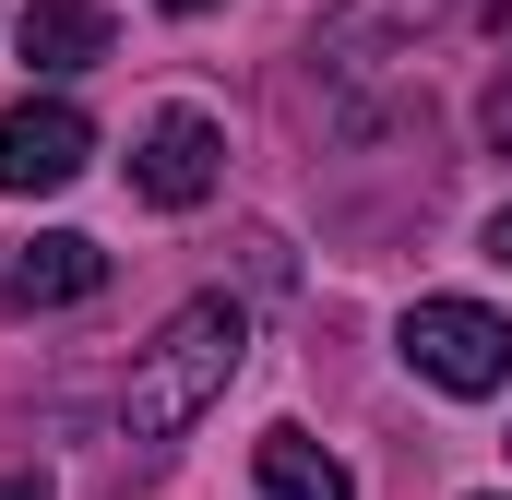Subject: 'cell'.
<instances>
[{
	"instance_id": "cell-2",
	"label": "cell",
	"mask_w": 512,
	"mask_h": 500,
	"mask_svg": "<svg viewBox=\"0 0 512 500\" xmlns=\"http://www.w3.org/2000/svg\"><path fill=\"white\" fill-rule=\"evenodd\" d=\"M393 346H405V370L441 381V393H501L512 381V322L489 298H417L393 322Z\"/></svg>"
},
{
	"instance_id": "cell-9",
	"label": "cell",
	"mask_w": 512,
	"mask_h": 500,
	"mask_svg": "<svg viewBox=\"0 0 512 500\" xmlns=\"http://www.w3.org/2000/svg\"><path fill=\"white\" fill-rule=\"evenodd\" d=\"M477 131H489V143H501V155H512V60H501V72H489V96H477Z\"/></svg>"
},
{
	"instance_id": "cell-12",
	"label": "cell",
	"mask_w": 512,
	"mask_h": 500,
	"mask_svg": "<svg viewBox=\"0 0 512 500\" xmlns=\"http://www.w3.org/2000/svg\"><path fill=\"white\" fill-rule=\"evenodd\" d=\"M155 12H215V0H155Z\"/></svg>"
},
{
	"instance_id": "cell-6",
	"label": "cell",
	"mask_w": 512,
	"mask_h": 500,
	"mask_svg": "<svg viewBox=\"0 0 512 500\" xmlns=\"http://www.w3.org/2000/svg\"><path fill=\"white\" fill-rule=\"evenodd\" d=\"M24 60L48 72V84H72V72H96L108 48H120V24H108V0H24Z\"/></svg>"
},
{
	"instance_id": "cell-3",
	"label": "cell",
	"mask_w": 512,
	"mask_h": 500,
	"mask_svg": "<svg viewBox=\"0 0 512 500\" xmlns=\"http://www.w3.org/2000/svg\"><path fill=\"white\" fill-rule=\"evenodd\" d=\"M215 179H227V131L203 120V108H155V120H143V143H131V191H143L155 215L215 203Z\"/></svg>"
},
{
	"instance_id": "cell-5",
	"label": "cell",
	"mask_w": 512,
	"mask_h": 500,
	"mask_svg": "<svg viewBox=\"0 0 512 500\" xmlns=\"http://www.w3.org/2000/svg\"><path fill=\"white\" fill-rule=\"evenodd\" d=\"M96 286H108V250L72 239V227H48V239H24L12 262H0V298H12L24 322H36V310H84Z\"/></svg>"
},
{
	"instance_id": "cell-1",
	"label": "cell",
	"mask_w": 512,
	"mask_h": 500,
	"mask_svg": "<svg viewBox=\"0 0 512 500\" xmlns=\"http://www.w3.org/2000/svg\"><path fill=\"white\" fill-rule=\"evenodd\" d=\"M239 358H251V310H239V298H191V310H167V334L131 358L120 429H131V441H179L191 417H215V405H227Z\"/></svg>"
},
{
	"instance_id": "cell-4",
	"label": "cell",
	"mask_w": 512,
	"mask_h": 500,
	"mask_svg": "<svg viewBox=\"0 0 512 500\" xmlns=\"http://www.w3.org/2000/svg\"><path fill=\"white\" fill-rule=\"evenodd\" d=\"M84 167H96V120H84L72 96H24V108L0 120V191L36 203V191H72Z\"/></svg>"
},
{
	"instance_id": "cell-11",
	"label": "cell",
	"mask_w": 512,
	"mask_h": 500,
	"mask_svg": "<svg viewBox=\"0 0 512 500\" xmlns=\"http://www.w3.org/2000/svg\"><path fill=\"white\" fill-rule=\"evenodd\" d=\"M489 262H501V274H512V203H501V215H489Z\"/></svg>"
},
{
	"instance_id": "cell-8",
	"label": "cell",
	"mask_w": 512,
	"mask_h": 500,
	"mask_svg": "<svg viewBox=\"0 0 512 500\" xmlns=\"http://www.w3.org/2000/svg\"><path fill=\"white\" fill-rule=\"evenodd\" d=\"M251 477H262V500H358V477H346V465H334L310 429H262Z\"/></svg>"
},
{
	"instance_id": "cell-13",
	"label": "cell",
	"mask_w": 512,
	"mask_h": 500,
	"mask_svg": "<svg viewBox=\"0 0 512 500\" xmlns=\"http://www.w3.org/2000/svg\"><path fill=\"white\" fill-rule=\"evenodd\" d=\"M501 36H512V0H501Z\"/></svg>"
},
{
	"instance_id": "cell-10",
	"label": "cell",
	"mask_w": 512,
	"mask_h": 500,
	"mask_svg": "<svg viewBox=\"0 0 512 500\" xmlns=\"http://www.w3.org/2000/svg\"><path fill=\"white\" fill-rule=\"evenodd\" d=\"M0 500H48V477H36V465H12V477H0Z\"/></svg>"
},
{
	"instance_id": "cell-7",
	"label": "cell",
	"mask_w": 512,
	"mask_h": 500,
	"mask_svg": "<svg viewBox=\"0 0 512 500\" xmlns=\"http://www.w3.org/2000/svg\"><path fill=\"white\" fill-rule=\"evenodd\" d=\"M441 12H453V0H334V12H322V48H334V60H393V48H417Z\"/></svg>"
}]
</instances>
